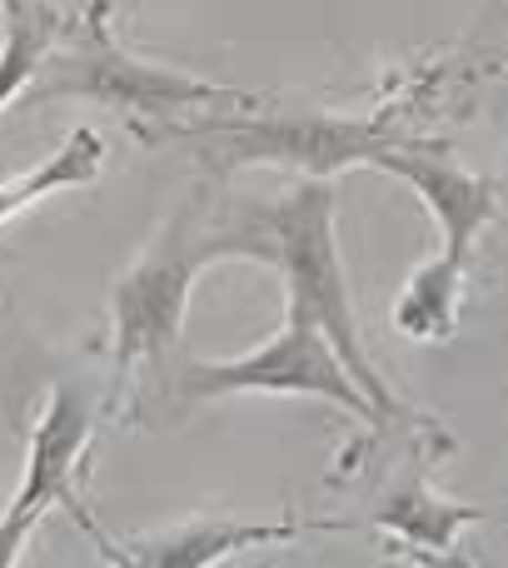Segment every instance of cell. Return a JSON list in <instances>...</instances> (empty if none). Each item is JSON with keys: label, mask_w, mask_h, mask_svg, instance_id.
Segmentation results:
<instances>
[{"label": "cell", "mask_w": 508, "mask_h": 568, "mask_svg": "<svg viewBox=\"0 0 508 568\" xmlns=\"http://www.w3.org/2000/svg\"><path fill=\"white\" fill-rule=\"evenodd\" d=\"M65 40V16L40 0H6V36H0V110L16 105L26 85H35L50 50Z\"/></svg>", "instance_id": "10"}, {"label": "cell", "mask_w": 508, "mask_h": 568, "mask_svg": "<svg viewBox=\"0 0 508 568\" xmlns=\"http://www.w3.org/2000/svg\"><path fill=\"white\" fill-rule=\"evenodd\" d=\"M274 245V265L284 270L289 284V310L309 314L319 324V334L329 339V349L344 359V369L354 374L369 404L379 409V419H399V399L394 389L379 379V369L369 364L354 329V310H349V284L339 270V245H334V185L329 175H309L280 210L264 215Z\"/></svg>", "instance_id": "2"}, {"label": "cell", "mask_w": 508, "mask_h": 568, "mask_svg": "<svg viewBox=\"0 0 508 568\" xmlns=\"http://www.w3.org/2000/svg\"><path fill=\"white\" fill-rule=\"evenodd\" d=\"M100 165H105V140H100V130H85V125L70 130L65 145H60L55 155H45L35 170H26L20 180L0 185V225H6V220H16L20 210L40 205L45 195L90 185V180L100 175Z\"/></svg>", "instance_id": "11"}, {"label": "cell", "mask_w": 508, "mask_h": 568, "mask_svg": "<svg viewBox=\"0 0 508 568\" xmlns=\"http://www.w3.org/2000/svg\"><path fill=\"white\" fill-rule=\"evenodd\" d=\"M105 6H95L90 30H80V40L70 50H60L50 65H40L35 90L40 95H85L100 105L130 110V115H180V110H200V105H250L235 90L205 85V80L185 75V70H165L135 60L105 36L100 26Z\"/></svg>", "instance_id": "4"}, {"label": "cell", "mask_w": 508, "mask_h": 568, "mask_svg": "<svg viewBox=\"0 0 508 568\" xmlns=\"http://www.w3.org/2000/svg\"><path fill=\"white\" fill-rule=\"evenodd\" d=\"M379 529L399 534L409 549L429 554V559H449L459 549V529L474 519H484V509H459V504H444L439 494H429L419 479L399 484L389 499H379V509L369 514Z\"/></svg>", "instance_id": "9"}, {"label": "cell", "mask_w": 508, "mask_h": 568, "mask_svg": "<svg viewBox=\"0 0 508 568\" xmlns=\"http://www.w3.org/2000/svg\"><path fill=\"white\" fill-rule=\"evenodd\" d=\"M180 394L185 399H230V394H309V399H334L339 409L359 419H379L369 394L354 384L344 359L329 349L319 324L309 314L289 310L284 324L264 344H254L240 359H190L180 369Z\"/></svg>", "instance_id": "3"}, {"label": "cell", "mask_w": 508, "mask_h": 568, "mask_svg": "<svg viewBox=\"0 0 508 568\" xmlns=\"http://www.w3.org/2000/svg\"><path fill=\"white\" fill-rule=\"evenodd\" d=\"M215 165H304L309 175H334L344 165H369V155L384 145L374 130L349 120L319 115H260V120H220L195 130Z\"/></svg>", "instance_id": "6"}, {"label": "cell", "mask_w": 508, "mask_h": 568, "mask_svg": "<svg viewBox=\"0 0 508 568\" xmlns=\"http://www.w3.org/2000/svg\"><path fill=\"white\" fill-rule=\"evenodd\" d=\"M369 165L389 170L399 175L414 195L429 205V215L439 220L444 230V255L449 260H464L469 265V245L494 215H499V200H494V185L479 175H469L464 165H454L449 155L429 150V155H409V150H394V145H379L369 155Z\"/></svg>", "instance_id": "7"}, {"label": "cell", "mask_w": 508, "mask_h": 568, "mask_svg": "<svg viewBox=\"0 0 508 568\" xmlns=\"http://www.w3.org/2000/svg\"><path fill=\"white\" fill-rule=\"evenodd\" d=\"M459 290H464V260L439 255L399 290L394 329L409 334V339H444L454 329V314H459Z\"/></svg>", "instance_id": "12"}, {"label": "cell", "mask_w": 508, "mask_h": 568, "mask_svg": "<svg viewBox=\"0 0 508 568\" xmlns=\"http://www.w3.org/2000/svg\"><path fill=\"white\" fill-rule=\"evenodd\" d=\"M215 260H260L274 265L270 230L260 225H210L200 215V200L180 205L165 220L150 250L125 270L115 290V374L150 369L160 374L165 359L175 354L180 329H185V304L195 290L200 270H210Z\"/></svg>", "instance_id": "1"}, {"label": "cell", "mask_w": 508, "mask_h": 568, "mask_svg": "<svg viewBox=\"0 0 508 568\" xmlns=\"http://www.w3.org/2000/svg\"><path fill=\"white\" fill-rule=\"evenodd\" d=\"M95 6H105V0H95Z\"/></svg>", "instance_id": "13"}, {"label": "cell", "mask_w": 508, "mask_h": 568, "mask_svg": "<svg viewBox=\"0 0 508 568\" xmlns=\"http://www.w3.org/2000/svg\"><path fill=\"white\" fill-rule=\"evenodd\" d=\"M299 534V524H240V519H195L175 534L160 539H135V544H110L105 534H90L100 544L105 559H125V564H145V568H205L220 564L230 554L260 549V544H289Z\"/></svg>", "instance_id": "8"}, {"label": "cell", "mask_w": 508, "mask_h": 568, "mask_svg": "<svg viewBox=\"0 0 508 568\" xmlns=\"http://www.w3.org/2000/svg\"><path fill=\"white\" fill-rule=\"evenodd\" d=\"M90 449V404L80 399L70 384L50 389L45 414L30 429V449H26V474H20V489L10 499V509L0 514V568H10L26 549L30 529L40 524V514L65 504L75 514L80 529L95 534L85 504L75 499V469Z\"/></svg>", "instance_id": "5"}]
</instances>
